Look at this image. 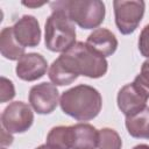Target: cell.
<instances>
[{"label":"cell","instance_id":"cell-24","mask_svg":"<svg viewBox=\"0 0 149 149\" xmlns=\"http://www.w3.org/2000/svg\"><path fill=\"white\" fill-rule=\"evenodd\" d=\"M133 149H149V146L148 144H137Z\"/></svg>","mask_w":149,"mask_h":149},{"label":"cell","instance_id":"cell-15","mask_svg":"<svg viewBox=\"0 0 149 149\" xmlns=\"http://www.w3.org/2000/svg\"><path fill=\"white\" fill-rule=\"evenodd\" d=\"M47 144L57 149H71V126L54 127L47 136Z\"/></svg>","mask_w":149,"mask_h":149},{"label":"cell","instance_id":"cell-13","mask_svg":"<svg viewBox=\"0 0 149 149\" xmlns=\"http://www.w3.org/2000/svg\"><path fill=\"white\" fill-rule=\"evenodd\" d=\"M24 49L15 38L13 27H6L0 33L1 55L9 61H19L24 55Z\"/></svg>","mask_w":149,"mask_h":149},{"label":"cell","instance_id":"cell-1","mask_svg":"<svg viewBox=\"0 0 149 149\" xmlns=\"http://www.w3.org/2000/svg\"><path fill=\"white\" fill-rule=\"evenodd\" d=\"M59 105L66 115L78 121H90L100 113L102 98L94 87L80 84L63 92Z\"/></svg>","mask_w":149,"mask_h":149},{"label":"cell","instance_id":"cell-23","mask_svg":"<svg viewBox=\"0 0 149 149\" xmlns=\"http://www.w3.org/2000/svg\"><path fill=\"white\" fill-rule=\"evenodd\" d=\"M36 149H57V148H54V147H51V146H49V144H42V146H40V147H37Z\"/></svg>","mask_w":149,"mask_h":149},{"label":"cell","instance_id":"cell-4","mask_svg":"<svg viewBox=\"0 0 149 149\" xmlns=\"http://www.w3.org/2000/svg\"><path fill=\"white\" fill-rule=\"evenodd\" d=\"M45 47L54 52H65L76 43L74 23L62 9H52L45 22Z\"/></svg>","mask_w":149,"mask_h":149},{"label":"cell","instance_id":"cell-10","mask_svg":"<svg viewBox=\"0 0 149 149\" xmlns=\"http://www.w3.org/2000/svg\"><path fill=\"white\" fill-rule=\"evenodd\" d=\"M13 30L15 38L23 48H34L41 41L40 23L33 15H23L19 19L13 26Z\"/></svg>","mask_w":149,"mask_h":149},{"label":"cell","instance_id":"cell-14","mask_svg":"<svg viewBox=\"0 0 149 149\" xmlns=\"http://www.w3.org/2000/svg\"><path fill=\"white\" fill-rule=\"evenodd\" d=\"M126 128L130 136L135 139L149 140V107L126 116Z\"/></svg>","mask_w":149,"mask_h":149},{"label":"cell","instance_id":"cell-20","mask_svg":"<svg viewBox=\"0 0 149 149\" xmlns=\"http://www.w3.org/2000/svg\"><path fill=\"white\" fill-rule=\"evenodd\" d=\"M139 50L142 56L149 59V24H147L139 37Z\"/></svg>","mask_w":149,"mask_h":149},{"label":"cell","instance_id":"cell-16","mask_svg":"<svg viewBox=\"0 0 149 149\" xmlns=\"http://www.w3.org/2000/svg\"><path fill=\"white\" fill-rule=\"evenodd\" d=\"M50 80L52 81L54 85L57 86H64V85H69L71 83H73L78 77L72 74L71 72H69L58 59L54 61L52 64L50 65L49 69V73H48Z\"/></svg>","mask_w":149,"mask_h":149},{"label":"cell","instance_id":"cell-3","mask_svg":"<svg viewBox=\"0 0 149 149\" xmlns=\"http://www.w3.org/2000/svg\"><path fill=\"white\" fill-rule=\"evenodd\" d=\"M51 9H62L83 29L98 28L105 19V3L100 0H66L50 3Z\"/></svg>","mask_w":149,"mask_h":149},{"label":"cell","instance_id":"cell-17","mask_svg":"<svg viewBox=\"0 0 149 149\" xmlns=\"http://www.w3.org/2000/svg\"><path fill=\"white\" fill-rule=\"evenodd\" d=\"M122 141L119 134L112 128H102L99 130L98 148L99 149H121Z\"/></svg>","mask_w":149,"mask_h":149},{"label":"cell","instance_id":"cell-18","mask_svg":"<svg viewBox=\"0 0 149 149\" xmlns=\"http://www.w3.org/2000/svg\"><path fill=\"white\" fill-rule=\"evenodd\" d=\"M133 83L149 99V59H147V61L143 62V64L141 66V71L135 77V79H134Z\"/></svg>","mask_w":149,"mask_h":149},{"label":"cell","instance_id":"cell-25","mask_svg":"<svg viewBox=\"0 0 149 149\" xmlns=\"http://www.w3.org/2000/svg\"><path fill=\"white\" fill-rule=\"evenodd\" d=\"M2 149H5V148H2Z\"/></svg>","mask_w":149,"mask_h":149},{"label":"cell","instance_id":"cell-21","mask_svg":"<svg viewBox=\"0 0 149 149\" xmlns=\"http://www.w3.org/2000/svg\"><path fill=\"white\" fill-rule=\"evenodd\" d=\"M1 141V144L2 146H9V144H12L13 143V136H12V134L10 133H8L3 127H1V139H0Z\"/></svg>","mask_w":149,"mask_h":149},{"label":"cell","instance_id":"cell-22","mask_svg":"<svg viewBox=\"0 0 149 149\" xmlns=\"http://www.w3.org/2000/svg\"><path fill=\"white\" fill-rule=\"evenodd\" d=\"M24 6L27 7H31V8H36V7H41L43 5H45L47 2H36V1H28V2H22Z\"/></svg>","mask_w":149,"mask_h":149},{"label":"cell","instance_id":"cell-7","mask_svg":"<svg viewBox=\"0 0 149 149\" xmlns=\"http://www.w3.org/2000/svg\"><path fill=\"white\" fill-rule=\"evenodd\" d=\"M29 104L38 114H50L59 104V93L56 85L41 83L33 86L29 91Z\"/></svg>","mask_w":149,"mask_h":149},{"label":"cell","instance_id":"cell-9","mask_svg":"<svg viewBox=\"0 0 149 149\" xmlns=\"http://www.w3.org/2000/svg\"><path fill=\"white\" fill-rule=\"evenodd\" d=\"M147 100L146 94L134 83L122 86L116 98L118 107L126 116L133 115L147 107Z\"/></svg>","mask_w":149,"mask_h":149},{"label":"cell","instance_id":"cell-6","mask_svg":"<svg viewBox=\"0 0 149 149\" xmlns=\"http://www.w3.org/2000/svg\"><path fill=\"white\" fill-rule=\"evenodd\" d=\"M34 121L30 106L23 101L10 102L1 114V127L10 134L27 132Z\"/></svg>","mask_w":149,"mask_h":149},{"label":"cell","instance_id":"cell-12","mask_svg":"<svg viewBox=\"0 0 149 149\" xmlns=\"http://www.w3.org/2000/svg\"><path fill=\"white\" fill-rule=\"evenodd\" d=\"M99 130L88 123L71 126V149H95L98 147Z\"/></svg>","mask_w":149,"mask_h":149},{"label":"cell","instance_id":"cell-19","mask_svg":"<svg viewBox=\"0 0 149 149\" xmlns=\"http://www.w3.org/2000/svg\"><path fill=\"white\" fill-rule=\"evenodd\" d=\"M15 97V88L13 83L6 77H1L0 79V101L7 102Z\"/></svg>","mask_w":149,"mask_h":149},{"label":"cell","instance_id":"cell-11","mask_svg":"<svg viewBox=\"0 0 149 149\" xmlns=\"http://www.w3.org/2000/svg\"><path fill=\"white\" fill-rule=\"evenodd\" d=\"M85 43L102 57L112 56L118 48V40L115 35L106 28H97L93 30Z\"/></svg>","mask_w":149,"mask_h":149},{"label":"cell","instance_id":"cell-8","mask_svg":"<svg viewBox=\"0 0 149 149\" xmlns=\"http://www.w3.org/2000/svg\"><path fill=\"white\" fill-rule=\"evenodd\" d=\"M48 63L47 59L36 52L24 54L16 64V76L26 81H34L43 77L47 72Z\"/></svg>","mask_w":149,"mask_h":149},{"label":"cell","instance_id":"cell-5","mask_svg":"<svg viewBox=\"0 0 149 149\" xmlns=\"http://www.w3.org/2000/svg\"><path fill=\"white\" fill-rule=\"evenodd\" d=\"M115 24L119 31L123 35H129L139 27L143 14L146 3L144 1L136 0H115L113 2Z\"/></svg>","mask_w":149,"mask_h":149},{"label":"cell","instance_id":"cell-2","mask_svg":"<svg viewBox=\"0 0 149 149\" xmlns=\"http://www.w3.org/2000/svg\"><path fill=\"white\" fill-rule=\"evenodd\" d=\"M61 64L74 76L100 78L107 72V61L93 51L86 43L76 42L57 58Z\"/></svg>","mask_w":149,"mask_h":149}]
</instances>
